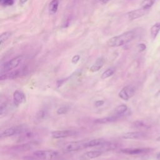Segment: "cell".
Instances as JSON below:
<instances>
[{
  "label": "cell",
  "mask_w": 160,
  "mask_h": 160,
  "mask_svg": "<svg viewBox=\"0 0 160 160\" xmlns=\"http://www.w3.org/2000/svg\"><path fill=\"white\" fill-rule=\"evenodd\" d=\"M135 37V32L134 31H129L118 36L110 38L107 44L110 47H119L123 46L131 41Z\"/></svg>",
  "instance_id": "cell-1"
},
{
  "label": "cell",
  "mask_w": 160,
  "mask_h": 160,
  "mask_svg": "<svg viewBox=\"0 0 160 160\" xmlns=\"http://www.w3.org/2000/svg\"><path fill=\"white\" fill-rule=\"evenodd\" d=\"M33 155L42 160H54L59 156V152L53 150H38L33 152Z\"/></svg>",
  "instance_id": "cell-2"
},
{
  "label": "cell",
  "mask_w": 160,
  "mask_h": 160,
  "mask_svg": "<svg viewBox=\"0 0 160 160\" xmlns=\"http://www.w3.org/2000/svg\"><path fill=\"white\" fill-rule=\"evenodd\" d=\"M88 140H82V141L71 142L65 146L64 149L68 152H72V151H77L79 150H81L84 148H88Z\"/></svg>",
  "instance_id": "cell-3"
},
{
  "label": "cell",
  "mask_w": 160,
  "mask_h": 160,
  "mask_svg": "<svg viewBox=\"0 0 160 160\" xmlns=\"http://www.w3.org/2000/svg\"><path fill=\"white\" fill-rule=\"evenodd\" d=\"M23 59H24L23 56H18L4 62L1 66L2 71H4L6 72L17 68L23 61Z\"/></svg>",
  "instance_id": "cell-4"
},
{
  "label": "cell",
  "mask_w": 160,
  "mask_h": 160,
  "mask_svg": "<svg viewBox=\"0 0 160 160\" xmlns=\"http://www.w3.org/2000/svg\"><path fill=\"white\" fill-rule=\"evenodd\" d=\"M135 94V89L132 86H127L123 88L119 92V97L125 101L129 99Z\"/></svg>",
  "instance_id": "cell-5"
},
{
  "label": "cell",
  "mask_w": 160,
  "mask_h": 160,
  "mask_svg": "<svg viewBox=\"0 0 160 160\" xmlns=\"http://www.w3.org/2000/svg\"><path fill=\"white\" fill-rule=\"evenodd\" d=\"M76 134V131L72 130H58L51 132V136L52 138L59 139L72 136Z\"/></svg>",
  "instance_id": "cell-6"
},
{
  "label": "cell",
  "mask_w": 160,
  "mask_h": 160,
  "mask_svg": "<svg viewBox=\"0 0 160 160\" xmlns=\"http://www.w3.org/2000/svg\"><path fill=\"white\" fill-rule=\"evenodd\" d=\"M148 11L149 10H148V9H145L141 8L139 9L133 10V11H131L128 12L127 16L129 20H134L136 19L139 18L144 16L148 12Z\"/></svg>",
  "instance_id": "cell-7"
},
{
  "label": "cell",
  "mask_w": 160,
  "mask_h": 160,
  "mask_svg": "<svg viewBox=\"0 0 160 160\" xmlns=\"http://www.w3.org/2000/svg\"><path fill=\"white\" fill-rule=\"evenodd\" d=\"M147 136L146 134L143 132H128L122 135L124 139H143Z\"/></svg>",
  "instance_id": "cell-8"
},
{
  "label": "cell",
  "mask_w": 160,
  "mask_h": 160,
  "mask_svg": "<svg viewBox=\"0 0 160 160\" xmlns=\"http://www.w3.org/2000/svg\"><path fill=\"white\" fill-rule=\"evenodd\" d=\"M149 148H126L121 149V151L127 154H139L149 152Z\"/></svg>",
  "instance_id": "cell-9"
},
{
  "label": "cell",
  "mask_w": 160,
  "mask_h": 160,
  "mask_svg": "<svg viewBox=\"0 0 160 160\" xmlns=\"http://www.w3.org/2000/svg\"><path fill=\"white\" fill-rule=\"evenodd\" d=\"M13 101L14 104L18 106L25 101V95L19 91H16L13 94Z\"/></svg>",
  "instance_id": "cell-10"
},
{
  "label": "cell",
  "mask_w": 160,
  "mask_h": 160,
  "mask_svg": "<svg viewBox=\"0 0 160 160\" xmlns=\"http://www.w3.org/2000/svg\"><path fill=\"white\" fill-rule=\"evenodd\" d=\"M102 154V151L100 150H96V151H90L85 152L82 155V158L86 159H91L96 158L100 156Z\"/></svg>",
  "instance_id": "cell-11"
},
{
  "label": "cell",
  "mask_w": 160,
  "mask_h": 160,
  "mask_svg": "<svg viewBox=\"0 0 160 160\" xmlns=\"http://www.w3.org/2000/svg\"><path fill=\"white\" fill-rule=\"evenodd\" d=\"M119 118V116L114 115V116H110V117H106V118L97 119L94 121V122L97 123V124H105V123H108V122H112L116 121Z\"/></svg>",
  "instance_id": "cell-12"
},
{
  "label": "cell",
  "mask_w": 160,
  "mask_h": 160,
  "mask_svg": "<svg viewBox=\"0 0 160 160\" xmlns=\"http://www.w3.org/2000/svg\"><path fill=\"white\" fill-rule=\"evenodd\" d=\"M104 59L102 58H98L96 62L92 65V66L90 68V71L91 72H96L99 71L104 65Z\"/></svg>",
  "instance_id": "cell-13"
},
{
  "label": "cell",
  "mask_w": 160,
  "mask_h": 160,
  "mask_svg": "<svg viewBox=\"0 0 160 160\" xmlns=\"http://www.w3.org/2000/svg\"><path fill=\"white\" fill-rule=\"evenodd\" d=\"M18 132V129L17 128H11L6 129L2 131L1 132L0 136L1 138H6V137H9L14 135L16 132Z\"/></svg>",
  "instance_id": "cell-14"
},
{
  "label": "cell",
  "mask_w": 160,
  "mask_h": 160,
  "mask_svg": "<svg viewBox=\"0 0 160 160\" xmlns=\"http://www.w3.org/2000/svg\"><path fill=\"white\" fill-rule=\"evenodd\" d=\"M59 0H52L49 4V12L50 14H54L58 8Z\"/></svg>",
  "instance_id": "cell-15"
},
{
  "label": "cell",
  "mask_w": 160,
  "mask_h": 160,
  "mask_svg": "<svg viewBox=\"0 0 160 160\" xmlns=\"http://www.w3.org/2000/svg\"><path fill=\"white\" fill-rule=\"evenodd\" d=\"M106 141L103 139H94L92 140L88 141V148H91V147H96V146H99L104 143Z\"/></svg>",
  "instance_id": "cell-16"
},
{
  "label": "cell",
  "mask_w": 160,
  "mask_h": 160,
  "mask_svg": "<svg viewBox=\"0 0 160 160\" xmlns=\"http://www.w3.org/2000/svg\"><path fill=\"white\" fill-rule=\"evenodd\" d=\"M160 31V22L154 24L150 29V33L152 39H155Z\"/></svg>",
  "instance_id": "cell-17"
},
{
  "label": "cell",
  "mask_w": 160,
  "mask_h": 160,
  "mask_svg": "<svg viewBox=\"0 0 160 160\" xmlns=\"http://www.w3.org/2000/svg\"><path fill=\"white\" fill-rule=\"evenodd\" d=\"M128 110V107L125 104H121L118 106L114 110V113L116 116H120L124 112H126Z\"/></svg>",
  "instance_id": "cell-18"
},
{
  "label": "cell",
  "mask_w": 160,
  "mask_h": 160,
  "mask_svg": "<svg viewBox=\"0 0 160 160\" xmlns=\"http://www.w3.org/2000/svg\"><path fill=\"white\" fill-rule=\"evenodd\" d=\"M155 0H143L141 3V8L149 10L154 4Z\"/></svg>",
  "instance_id": "cell-19"
},
{
  "label": "cell",
  "mask_w": 160,
  "mask_h": 160,
  "mask_svg": "<svg viewBox=\"0 0 160 160\" xmlns=\"http://www.w3.org/2000/svg\"><path fill=\"white\" fill-rule=\"evenodd\" d=\"M115 72V69L113 68H110L106 69L101 75V79H104L110 76H111Z\"/></svg>",
  "instance_id": "cell-20"
},
{
  "label": "cell",
  "mask_w": 160,
  "mask_h": 160,
  "mask_svg": "<svg viewBox=\"0 0 160 160\" xmlns=\"http://www.w3.org/2000/svg\"><path fill=\"white\" fill-rule=\"evenodd\" d=\"M32 147H33V143L29 142V143H26V144L20 145L19 146H17L15 148V149L18 151H26L32 148Z\"/></svg>",
  "instance_id": "cell-21"
},
{
  "label": "cell",
  "mask_w": 160,
  "mask_h": 160,
  "mask_svg": "<svg viewBox=\"0 0 160 160\" xmlns=\"http://www.w3.org/2000/svg\"><path fill=\"white\" fill-rule=\"evenodd\" d=\"M100 146H101V149L102 151H108V150H111V149L116 148L115 144H114L112 143H110V142H105L104 143L101 144Z\"/></svg>",
  "instance_id": "cell-22"
},
{
  "label": "cell",
  "mask_w": 160,
  "mask_h": 160,
  "mask_svg": "<svg viewBox=\"0 0 160 160\" xmlns=\"http://www.w3.org/2000/svg\"><path fill=\"white\" fill-rule=\"evenodd\" d=\"M11 36V32L9 31L4 32L0 36V44L2 45L4 42H5L8 38Z\"/></svg>",
  "instance_id": "cell-23"
},
{
  "label": "cell",
  "mask_w": 160,
  "mask_h": 160,
  "mask_svg": "<svg viewBox=\"0 0 160 160\" xmlns=\"http://www.w3.org/2000/svg\"><path fill=\"white\" fill-rule=\"evenodd\" d=\"M14 3V0H0V4L2 6H9L12 5Z\"/></svg>",
  "instance_id": "cell-24"
},
{
  "label": "cell",
  "mask_w": 160,
  "mask_h": 160,
  "mask_svg": "<svg viewBox=\"0 0 160 160\" xmlns=\"http://www.w3.org/2000/svg\"><path fill=\"white\" fill-rule=\"evenodd\" d=\"M133 126L135 128H144V127H146V124L141 121H135L133 123Z\"/></svg>",
  "instance_id": "cell-25"
},
{
  "label": "cell",
  "mask_w": 160,
  "mask_h": 160,
  "mask_svg": "<svg viewBox=\"0 0 160 160\" xmlns=\"http://www.w3.org/2000/svg\"><path fill=\"white\" fill-rule=\"evenodd\" d=\"M68 109L66 107H61L59 108L58 110H57V113L58 114H65L68 112Z\"/></svg>",
  "instance_id": "cell-26"
},
{
  "label": "cell",
  "mask_w": 160,
  "mask_h": 160,
  "mask_svg": "<svg viewBox=\"0 0 160 160\" xmlns=\"http://www.w3.org/2000/svg\"><path fill=\"white\" fill-rule=\"evenodd\" d=\"M6 104L2 103V104H1V106H0V112H1L0 114H1V116H2V114L5 112V111H6Z\"/></svg>",
  "instance_id": "cell-27"
},
{
  "label": "cell",
  "mask_w": 160,
  "mask_h": 160,
  "mask_svg": "<svg viewBox=\"0 0 160 160\" xmlns=\"http://www.w3.org/2000/svg\"><path fill=\"white\" fill-rule=\"evenodd\" d=\"M79 59H80V56L79 55H75V56H74L72 57L71 61H72V62L73 64H76V63H77L79 61Z\"/></svg>",
  "instance_id": "cell-28"
},
{
  "label": "cell",
  "mask_w": 160,
  "mask_h": 160,
  "mask_svg": "<svg viewBox=\"0 0 160 160\" xmlns=\"http://www.w3.org/2000/svg\"><path fill=\"white\" fill-rule=\"evenodd\" d=\"M104 103V101H97L96 102H95V106L96 107H99V106H101L102 105H103Z\"/></svg>",
  "instance_id": "cell-29"
},
{
  "label": "cell",
  "mask_w": 160,
  "mask_h": 160,
  "mask_svg": "<svg viewBox=\"0 0 160 160\" xmlns=\"http://www.w3.org/2000/svg\"><path fill=\"white\" fill-rule=\"evenodd\" d=\"M138 48H139V49L140 51H143L146 49V45L144 44H139Z\"/></svg>",
  "instance_id": "cell-30"
},
{
  "label": "cell",
  "mask_w": 160,
  "mask_h": 160,
  "mask_svg": "<svg viewBox=\"0 0 160 160\" xmlns=\"http://www.w3.org/2000/svg\"><path fill=\"white\" fill-rule=\"evenodd\" d=\"M28 0H19V4H24Z\"/></svg>",
  "instance_id": "cell-31"
},
{
  "label": "cell",
  "mask_w": 160,
  "mask_h": 160,
  "mask_svg": "<svg viewBox=\"0 0 160 160\" xmlns=\"http://www.w3.org/2000/svg\"><path fill=\"white\" fill-rule=\"evenodd\" d=\"M156 159H157V160H160V152L157 154V156H156Z\"/></svg>",
  "instance_id": "cell-32"
},
{
  "label": "cell",
  "mask_w": 160,
  "mask_h": 160,
  "mask_svg": "<svg viewBox=\"0 0 160 160\" xmlns=\"http://www.w3.org/2000/svg\"><path fill=\"white\" fill-rule=\"evenodd\" d=\"M156 141H160V136H159V137H158V138H157Z\"/></svg>",
  "instance_id": "cell-33"
}]
</instances>
